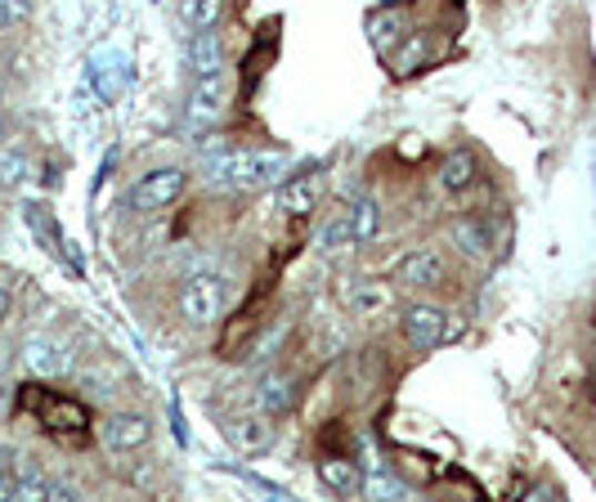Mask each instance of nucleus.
Returning a JSON list of instances; mask_svg holds the SVG:
<instances>
[{
	"label": "nucleus",
	"instance_id": "nucleus-14",
	"mask_svg": "<svg viewBox=\"0 0 596 502\" xmlns=\"http://www.w3.org/2000/svg\"><path fill=\"white\" fill-rule=\"evenodd\" d=\"M319 180L314 175H292V180H279V193H274V207H279V215H292V220H301V215H314L319 211Z\"/></svg>",
	"mask_w": 596,
	"mask_h": 502
},
{
	"label": "nucleus",
	"instance_id": "nucleus-29",
	"mask_svg": "<svg viewBox=\"0 0 596 502\" xmlns=\"http://www.w3.org/2000/svg\"><path fill=\"white\" fill-rule=\"evenodd\" d=\"M0 149H6V131H0Z\"/></svg>",
	"mask_w": 596,
	"mask_h": 502
},
{
	"label": "nucleus",
	"instance_id": "nucleus-16",
	"mask_svg": "<svg viewBox=\"0 0 596 502\" xmlns=\"http://www.w3.org/2000/svg\"><path fill=\"white\" fill-rule=\"evenodd\" d=\"M345 220H350V233H354V247H368V242H377L382 238V229H386V211H382V202L377 198H354L350 207H345Z\"/></svg>",
	"mask_w": 596,
	"mask_h": 502
},
{
	"label": "nucleus",
	"instance_id": "nucleus-6",
	"mask_svg": "<svg viewBox=\"0 0 596 502\" xmlns=\"http://www.w3.org/2000/svg\"><path fill=\"white\" fill-rule=\"evenodd\" d=\"M391 279H395V288H404V292H431V288H440L444 279H448V265H444V257H440V247H408L404 257L395 261V270H391Z\"/></svg>",
	"mask_w": 596,
	"mask_h": 502
},
{
	"label": "nucleus",
	"instance_id": "nucleus-12",
	"mask_svg": "<svg viewBox=\"0 0 596 502\" xmlns=\"http://www.w3.org/2000/svg\"><path fill=\"white\" fill-rule=\"evenodd\" d=\"M224 108H229L224 72H215V77H198V86H193V94H189L184 117H189L193 126H211V121H220V117H224Z\"/></svg>",
	"mask_w": 596,
	"mask_h": 502
},
{
	"label": "nucleus",
	"instance_id": "nucleus-21",
	"mask_svg": "<svg viewBox=\"0 0 596 502\" xmlns=\"http://www.w3.org/2000/svg\"><path fill=\"white\" fill-rule=\"evenodd\" d=\"M368 32H373V46H377L382 54H395L400 41L408 37V19H404L400 10H386V14H377V19L368 23Z\"/></svg>",
	"mask_w": 596,
	"mask_h": 502
},
{
	"label": "nucleus",
	"instance_id": "nucleus-8",
	"mask_svg": "<svg viewBox=\"0 0 596 502\" xmlns=\"http://www.w3.org/2000/svg\"><path fill=\"white\" fill-rule=\"evenodd\" d=\"M99 440H103L108 453L127 458V453H140V449L153 444V422L144 413H108L99 422Z\"/></svg>",
	"mask_w": 596,
	"mask_h": 502
},
{
	"label": "nucleus",
	"instance_id": "nucleus-4",
	"mask_svg": "<svg viewBox=\"0 0 596 502\" xmlns=\"http://www.w3.org/2000/svg\"><path fill=\"white\" fill-rule=\"evenodd\" d=\"M175 301H180V314H184L189 328H211L220 319V310H224V279L211 274V270L189 274L180 283V297Z\"/></svg>",
	"mask_w": 596,
	"mask_h": 502
},
{
	"label": "nucleus",
	"instance_id": "nucleus-27",
	"mask_svg": "<svg viewBox=\"0 0 596 502\" xmlns=\"http://www.w3.org/2000/svg\"><path fill=\"white\" fill-rule=\"evenodd\" d=\"M14 310V292H10V283H0V319H6Z\"/></svg>",
	"mask_w": 596,
	"mask_h": 502
},
{
	"label": "nucleus",
	"instance_id": "nucleus-25",
	"mask_svg": "<svg viewBox=\"0 0 596 502\" xmlns=\"http://www.w3.org/2000/svg\"><path fill=\"white\" fill-rule=\"evenodd\" d=\"M422 54H426V41H422V37H413V46H408L404 54H395V72H400V77L417 72V59H422Z\"/></svg>",
	"mask_w": 596,
	"mask_h": 502
},
{
	"label": "nucleus",
	"instance_id": "nucleus-26",
	"mask_svg": "<svg viewBox=\"0 0 596 502\" xmlns=\"http://www.w3.org/2000/svg\"><path fill=\"white\" fill-rule=\"evenodd\" d=\"M0 498H14V466L0 462Z\"/></svg>",
	"mask_w": 596,
	"mask_h": 502
},
{
	"label": "nucleus",
	"instance_id": "nucleus-18",
	"mask_svg": "<svg viewBox=\"0 0 596 502\" xmlns=\"http://www.w3.org/2000/svg\"><path fill=\"white\" fill-rule=\"evenodd\" d=\"M314 471H319V480L332 489V493H360V484H364V475H360V466H354L350 458H341V453H323L319 462H314Z\"/></svg>",
	"mask_w": 596,
	"mask_h": 502
},
{
	"label": "nucleus",
	"instance_id": "nucleus-24",
	"mask_svg": "<svg viewBox=\"0 0 596 502\" xmlns=\"http://www.w3.org/2000/svg\"><path fill=\"white\" fill-rule=\"evenodd\" d=\"M32 23V0H0V37H14Z\"/></svg>",
	"mask_w": 596,
	"mask_h": 502
},
{
	"label": "nucleus",
	"instance_id": "nucleus-11",
	"mask_svg": "<svg viewBox=\"0 0 596 502\" xmlns=\"http://www.w3.org/2000/svg\"><path fill=\"white\" fill-rule=\"evenodd\" d=\"M224 440H229L238 453H265V449L274 444V426H270V418H265L261 409L233 413V418H224Z\"/></svg>",
	"mask_w": 596,
	"mask_h": 502
},
{
	"label": "nucleus",
	"instance_id": "nucleus-1",
	"mask_svg": "<svg viewBox=\"0 0 596 502\" xmlns=\"http://www.w3.org/2000/svg\"><path fill=\"white\" fill-rule=\"evenodd\" d=\"M287 162L279 153H248V149H215L202 162V180L211 189H265L279 184Z\"/></svg>",
	"mask_w": 596,
	"mask_h": 502
},
{
	"label": "nucleus",
	"instance_id": "nucleus-15",
	"mask_svg": "<svg viewBox=\"0 0 596 502\" xmlns=\"http://www.w3.org/2000/svg\"><path fill=\"white\" fill-rule=\"evenodd\" d=\"M184 54H189V68H193L198 77H215V72H224V68H229V54H224V41H220V32H215V28L193 32V37H189V46H184Z\"/></svg>",
	"mask_w": 596,
	"mask_h": 502
},
{
	"label": "nucleus",
	"instance_id": "nucleus-17",
	"mask_svg": "<svg viewBox=\"0 0 596 502\" xmlns=\"http://www.w3.org/2000/svg\"><path fill=\"white\" fill-rule=\"evenodd\" d=\"M475 175H481V167H475V153H471V149H453V153L440 162L435 184H440V193H466V189L475 184Z\"/></svg>",
	"mask_w": 596,
	"mask_h": 502
},
{
	"label": "nucleus",
	"instance_id": "nucleus-7",
	"mask_svg": "<svg viewBox=\"0 0 596 502\" xmlns=\"http://www.w3.org/2000/svg\"><path fill=\"white\" fill-rule=\"evenodd\" d=\"M448 247L457 251V257L485 265V261H494V251H498V233H494V224L485 215H453L448 220Z\"/></svg>",
	"mask_w": 596,
	"mask_h": 502
},
{
	"label": "nucleus",
	"instance_id": "nucleus-13",
	"mask_svg": "<svg viewBox=\"0 0 596 502\" xmlns=\"http://www.w3.org/2000/svg\"><path fill=\"white\" fill-rule=\"evenodd\" d=\"M292 404H296V382H292V372L274 368V372H265L261 382H256V409H261L270 422L287 418Z\"/></svg>",
	"mask_w": 596,
	"mask_h": 502
},
{
	"label": "nucleus",
	"instance_id": "nucleus-5",
	"mask_svg": "<svg viewBox=\"0 0 596 502\" xmlns=\"http://www.w3.org/2000/svg\"><path fill=\"white\" fill-rule=\"evenodd\" d=\"M336 305L350 314V319H360V323H368V319H382L391 305H395V292H391V283H382V279H354V274H345L341 283H336Z\"/></svg>",
	"mask_w": 596,
	"mask_h": 502
},
{
	"label": "nucleus",
	"instance_id": "nucleus-23",
	"mask_svg": "<svg viewBox=\"0 0 596 502\" xmlns=\"http://www.w3.org/2000/svg\"><path fill=\"white\" fill-rule=\"evenodd\" d=\"M314 247L323 251V257H336V251H350V247H354V233H350V220H345V211L319 224V238H314Z\"/></svg>",
	"mask_w": 596,
	"mask_h": 502
},
{
	"label": "nucleus",
	"instance_id": "nucleus-19",
	"mask_svg": "<svg viewBox=\"0 0 596 502\" xmlns=\"http://www.w3.org/2000/svg\"><path fill=\"white\" fill-rule=\"evenodd\" d=\"M32 180H37V162H32L28 149H19V144H6V149H0V189L19 193V189H28Z\"/></svg>",
	"mask_w": 596,
	"mask_h": 502
},
{
	"label": "nucleus",
	"instance_id": "nucleus-20",
	"mask_svg": "<svg viewBox=\"0 0 596 502\" xmlns=\"http://www.w3.org/2000/svg\"><path fill=\"white\" fill-rule=\"evenodd\" d=\"M229 14V0H180V23L202 32V28H220Z\"/></svg>",
	"mask_w": 596,
	"mask_h": 502
},
{
	"label": "nucleus",
	"instance_id": "nucleus-22",
	"mask_svg": "<svg viewBox=\"0 0 596 502\" xmlns=\"http://www.w3.org/2000/svg\"><path fill=\"white\" fill-rule=\"evenodd\" d=\"M23 224L46 242V251H54V257H63V238H59V224H54V215H50V207H41V202H28L23 207Z\"/></svg>",
	"mask_w": 596,
	"mask_h": 502
},
{
	"label": "nucleus",
	"instance_id": "nucleus-2",
	"mask_svg": "<svg viewBox=\"0 0 596 502\" xmlns=\"http://www.w3.org/2000/svg\"><path fill=\"white\" fill-rule=\"evenodd\" d=\"M400 332H404V341L413 345V350H440V345H448L453 337H457V323H453V314L444 310V305H435V301H408L404 310H400Z\"/></svg>",
	"mask_w": 596,
	"mask_h": 502
},
{
	"label": "nucleus",
	"instance_id": "nucleus-3",
	"mask_svg": "<svg viewBox=\"0 0 596 502\" xmlns=\"http://www.w3.org/2000/svg\"><path fill=\"white\" fill-rule=\"evenodd\" d=\"M189 189V171L184 167H153L144 171L131 189H127V207L140 211V215H158L166 207H175Z\"/></svg>",
	"mask_w": 596,
	"mask_h": 502
},
{
	"label": "nucleus",
	"instance_id": "nucleus-10",
	"mask_svg": "<svg viewBox=\"0 0 596 502\" xmlns=\"http://www.w3.org/2000/svg\"><path fill=\"white\" fill-rule=\"evenodd\" d=\"M14 498H41V502H68V498H81L72 484H63V480H54L41 462H32V458H23L19 466H14Z\"/></svg>",
	"mask_w": 596,
	"mask_h": 502
},
{
	"label": "nucleus",
	"instance_id": "nucleus-9",
	"mask_svg": "<svg viewBox=\"0 0 596 502\" xmlns=\"http://www.w3.org/2000/svg\"><path fill=\"white\" fill-rule=\"evenodd\" d=\"M19 359H23V372L37 376V382H54V376H63L72 368V350L59 337H46V332H32L19 350Z\"/></svg>",
	"mask_w": 596,
	"mask_h": 502
},
{
	"label": "nucleus",
	"instance_id": "nucleus-28",
	"mask_svg": "<svg viewBox=\"0 0 596 502\" xmlns=\"http://www.w3.org/2000/svg\"><path fill=\"white\" fill-rule=\"evenodd\" d=\"M6 103H10V81L0 77V108H6Z\"/></svg>",
	"mask_w": 596,
	"mask_h": 502
}]
</instances>
